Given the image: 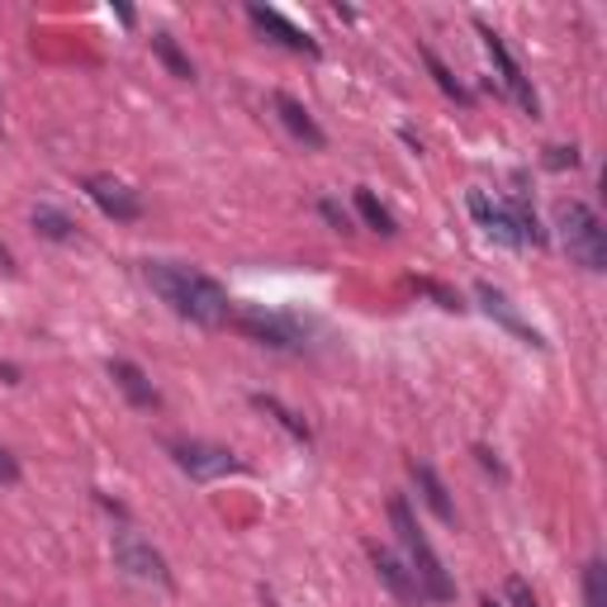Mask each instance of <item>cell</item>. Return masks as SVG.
Listing matches in <instances>:
<instances>
[{
	"label": "cell",
	"instance_id": "obj_1",
	"mask_svg": "<svg viewBox=\"0 0 607 607\" xmlns=\"http://www.w3.org/2000/svg\"><path fill=\"white\" fill-rule=\"evenodd\" d=\"M148 285L171 304V314L190 318V324L219 328L233 318V299L205 271H190V266H176V261H148Z\"/></svg>",
	"mask_w": 607,
	"mask_h": 607
},
{
	"label": "cell",
	"instance_id": "obj_2",
	"mask_svg": "<svg viewBox=\"0 0 607 607\" xmlns=\"http://www.w3.org/2000/svg\"><path fill=\"white\" fill-rule=\"evenodd\" d=\"M470 213H475V223L485 228V233L494 242H504V247H541L546 233H541V223H537V209H531V200L523 190H508V195H489V190H470Z\"/></svg>",
	"mask_w": 607,
	"mask_h": 607
},
{
	"label": "cell",
	"instance_id": "obj_3",
	"mask_svg": "<svg viewBox=\"0 0 607 607\" xmlns=\"http://www.w3.org/2000/svg\"><path fill=\"white\" fill-rule=\"evenodd\" d=\"M389 523H395L399 541H404V550H408V569H414V579H418V588H422V598H432V603H451V598H456V579L446 575L441 556L432 550V541L422 537L418 517H414V508H408L404 498H389Z\"/></svg>",
	"mask_w": 607,
	"mask_h": 607
},
{
	"label": "cell",
	"instance_id": "obj_4",
	"mask_svg": "<svg viewBox=\"0 0 607 607\" xmlns=\"http://www.w3.org/2000/svg\"><path fill=\"white\" fill-rule=\"evenodd\" d=\"M556 228L565 252L575 257L584 271H607V228L584 200H560L556 205Z\"/></svg>",
	"mask_w": 607,
	"mask_h": 607
},
{
	"label": "cell",
	"instance_id": "obj_5",
	"mask_svg": "<svg viewBox=\"0 0 607 607\" xmlns=\"http://www.w3.org/2000/svg\"><path fill=\"white\" fill-rule=\"evenodd\" d=\"M110 550H115V565L119 569H129L133 579H142V584H162V588H171L176 579H171V569H167V560H162V550H157L152 541H142L138 531H115V541H110Z\"/></svg>",
	"mask_w": 607,
	"mask_h": 607
},
{
	"label": "cell",
	"instance_id": "obj_6",
	"mask_svg": "<svg viewBox=\"0 0 607 607\" xmlns=\"http://www.w3.org/2000/svg\"><path fill=\"white\" fill-rule=\"evenodd\" d=\"M479 39H485V52H489V62L498 67V81H504V91L523 105L527 115H541V100H537V91H531V81L523 77V67H517V58L508 52V43L498 39V33L489 29V24H479Z\"/></svg>",
	"mask_w": 607,
	"mask_h": 607
},
{
	"label": "cell",
	"instance_id": "obj_7",
	"mask_svg": "<svg viewBox=\"0 0 607 607\" xmlns=\"http://www.w3.org/2000/svg\"><path fill=\"white\" fill-rule=\"evenodd\" d=\"M228 324H238L252 342H266V347H299L304 342V328H299V318H285V314H266V309H242L233 314Z\"/></svg>",
	"mask_w": 607,
	"mask_h": 607
},
{
	"label": "cell",
	"instance_id": "obj_8",
	"mask_svg": "<svg viewBox=\"0 0 607 607\" xmlns=\"http://www.w3.org/2000/svg\"><path fill=\"white\" fill-rule=\"evenodd\" d=\"M171 456L176 466L195 479H223V475H238V456H228L223 446H205V441H171Z\"/></svg>",
	"mask_w": 607,
	"mask_h": 607
},
{
	"label": "cell",
	"instance_id": "obj_9",
	"mask_svg": "<svg viewBox=\"0 0 607 607\" xmlns=\"http://www.w3.org/2000/svg\"><path fill=\"white\" fill-rule=\"evenodd\" d=\"M86 195L100 205V213H110L119 223H133L142 213V200L123 181H115V176H91V181H86Z\"/></svg>",
	"mask_w": 607,
	"mask_h": 607
},
{
	"label": "cell",
	"instance_id": "obj_10",
	"mask_svg": "<svg viewBox=\"0 0 607 607\" xmlns=\"http://www.w3.org/2000/svg\"><path fill=\"white\" fill-rule=\"evenodd\" d=\"M370 565H375V575H380V584L395 594L404 607H418L422 603V588L414 579V569H408L395 550H380V546H370Z\"/></svg>",
	"mask_w": 607,
	"mask_h": 607
},
{
	"label": "cell",
	"instance_id": "obj_11",
	"mask_svg": "<svg viewBox=\"0 0 607 607\" xmlns=\"http://www.w3.org/2000/svg\"><path fill=\"white\" fill-rule=\"evenodd\" d=\"M247 20H252L257 29H266L271 39L280 43V48H290V52H318V39L309 29H299V24H290L280 10H271V6H247Z\"/></svg>",
	"mask_w": 607,
	"mask_h": 607
},
{
	"label": "cell",
	"instance_id": "obj_12",
	"mask_svg": "<svg viewBox=\"0 0 607 607\" xmlns=\"http://www.w3.org/2000/svg\"><path fill=\"white\" fill-rule=\"evenodd\" d=\"M475 295H479V304H485V314H489V318H498V324H504L508 332H517L527 347H546V342H541V332L531 328V324H523V314L513 309V299H508L504 290H494L489 280H479V285H475Z\"/></svg>",
	"mask_w": 607,
	"mask_h": 607
},
{
	"label": "cell",
	"instance_id": "obj_13",
	"mask_svg": "<svg viewBox=\"0 0 607 607\" xmlns=\"http://www.w3.org/2000/svg\"><path fill=\"white\" fill-rule=\"evenodd\" d=\"M271 110H276V119L285 123V129H290L299 142H309V148H328V133L318 129V119L304 110V105L295 100V96H285V91H276L271 96Z\"/></svg>",
	"mask_w": 607,
	"mask_h": 607
},
{
	"label": "cell",
	"instance_id": "obj_14",
	"mask_svg": "<svg viewBox=\"0 0 607 607\" xmlns=\"http://www.w3.org/2000/svg\"><path fill=\"white\" fill-rule=\"evenodd\" d=\"M110 380L123 389V399L133 408H162V395H157V385L148 380V370L133 366V361H110Z\"/></svg>",
	"mask_w": 607,
	"mask_h": 607
},
{
	"label": "cell",
	"instance_id": "obj_15",
	"mask_svg": "<svg viewBox=\"0 0 607 607\" xmlns=\"http://www.w3.org/2000/svg\"><path fill=\"white\" fill-rule=\"evenodd\" d=\"M408 470H414V485H418V494H422V504L432 508L446 527H456V504H451V498H446L441 475H437L432 466H422V460H414V466H408Z\"/></svg>",
	"mask_w": 607,
	"mask_h": 607
},
{
	"label": "cell",
	"instance_id": "obj_16",
	"mask_svg": "<svg viewBox=\"0 0 607 607\" xmlns=\"http://www.w3.org/2000/svg\"><path fill=\"white\" fill-rule=\"evenodd\" d=\"M252 404L261 408V414H271V418H276V422H280V427H285V432H290L295 441H304V446L314 441V427L304 422L299 414H290V408H285V404H280L276 395H252Z\"/></svg>",
	"mask_w": 607,
	"mask_h": 607
},
{
	"label": "cell",
	"instance_id": "obj_17",
	"mask_svg": "<svg viewBox=\"0 0 607 607\" xmlns=\"http://www.w3.org/2000/svg\"><path fill=\"white\" fill-rule=\"evenodd\" d=\"M356 213H361V219L375 228V233L380 238H395L399 233V223H395V213H389L380 200H375L370 190H356Z\"/></svg>",
	"mask_w": 607,
	"mask_h": 607
},
{
	"label": "cell",
	"instance_id": "obj_18",
	"mask_svg": "<svg viewBox=\"0 0 607 607\" xmlns=\"http://www.w3.org/2000/svg\"><path fill=\"white\" fill-rule=\"evenodd\" d=\"M152 52L167 62V71H171L176 81H195V67H190V58L181 52V43H176L171 33H152Z\"/></svg>",
	"mask_w": 607,
	"mask_h": 607
},
{
	"label": "cell",
	"instance_id": "obj_19",
	"mask_svg": "<svg viewBox=\"0 0 607 607\" xmlns=\"http://www.w3.org/2000/svg\"><path fill=\"white\" fill-rule=\"evenodd\" d=\"M33 228H39L43 238H52V242H71V238H77V223H71L62 209H52V205L33 209Z\"/></svg>",
	"mask_w": 607,
	"mask_h": 607
},
{
	"label": "cell",
	"instance_id": "obj_20",
	"mask_svg": "<svg viewBox=\"0 0 607 607\" xmlns=\"http://www.w3.org/2000/svg\"><path fill=\"white\" fill-rule=\"evenodd\" d=\"M422 62H427V67H432V77H437V86H441V91H446V96H456L460 105H470V91H466V86H460V81L451 77V67H446V62L437 58V52H432V48H422Z\"/></svg>",
	"mask_w": 607,
	"mask_h": 607
},
{
	"label": "cell",
	"instance_id": "obj_21",
	"mask_svg": "<svg viewBox=\"0 0 607 607\" xmlns=\"http://www.w3.org/2000/svg\"><path fill=\"white\" fill-rule=\"evenodd\" d=\"M584 603L588 607H607V569H603V560L584 565Z\"/></svg>",
	"mask_w": 607,
	"mask_h": 607
},
{
	"label": "cell",
	"instance_id": "obj_22",
	"mask_svg": "<svg viewBox=\"0 0 607 607\" xmlns=\"http://www.w3.org/2000/svg\"><path fill=\"white\" fill-rule=\"evenodd\" d=\"M414 290H418V295H427V299H437V309H446V314H460V309H466V304H460V295H456V290H446L441 280H427V276H418V280H414Z\"/></svg>",
	"mask_w": 607,
	"mask_h": 607
},
{
	"label": "cell",
	"instance_id": "obj_23",
	"mask_svg": "<svg viewBox=\"0 0 607 607\" xmlns=\"http://www.w3.org/2000/svg\"><path fill=\"white\" fill-rule=\"evenodd\" d=\"M508 603H513V607H541L537 594H531V584H527L523 575H513V579H508Z\"/></svg>",
	"mask_w": 607,
	"mask_h": 607
},
{
	"label": "cell",
	"instance_id": "obj_24",
	"mask_svg": "<svg viewBox=\"0 0 607 607\" xmlns=\"http://www.w3.org/2000/svg\"><path fill=\"white\" fill-rule=\"evenodd\" d=\"M318 213H324V219L337 228V233H351V219H347V209L337 205V200H324V205H318Z\"/></svg>",
	"mask_w": 607,
	"mask_h": 607
},
{
	"label": "cell",
	"instance_id": "obj_25",
	"mask_svg": "<svg viewBox=\"0 0 607 607\" xmlns=\"http://www.w3.org/2000/svg\"><path fill=\"white\" fill-rule=\"evenodd\" d=\"M546 167H579V148H546Z\"/></svg>",
	"mask_w": 607,
	"mask_h": 607
},
{
	"label": "cell",
	"instance_id": "obj_26",
	"mask_svg": "<svg viewBox=\"0 0 607 607\" xmlns=\"http://www.w3.org/2000/svg\"><path fill=\"white\" fill-rule=\"evenodd\" d=\"M0 485H20V460L0 446Z\"/></svg>",
	"mask_w": 607,
	"mask_h": 607
},
{
	"label": "cell",
	"instance_id": "obj_27",
	"mask_svg": "<svg viewBox=\"0 0 607 607\" xmlns=\"http://www.w3.org/2000/svg\"><path fill=\"white\" fill-rule=\"evenodd\" d=\"M475 456H479V466H485V470H494L498 479L508 475V470H504V466H498V460H494V451H489V446H475Z\"/></svg>",
	"mask_w": 607,
	"mask_h": 607
},
{
	"label": "cell",
	"instance_id": "obj_28",
	"mask_svg": "<svg viewBox=\"0 0 607 607\" xmlns=\"http://www.w3.org/2000/svg\"><path fill=\"white\" fill-rule=\"evenodd\" d=\"M0 271H6V276L14 271V261H10V252H6V247H0Z\"/></svg>",
	"mask_w": 607,
	"mask_h": 607
},
{
	"label": "cell",
	"instance_id": "obj_29",
	"mask_svg": "<svg viewBox=\"0 0 607 607\" xmlns=\"http://www.w3.org/2000/svg\"><path fill=\"white\" fill-rule=\"evenodd\" d=\"M261 603H266V607H280V603H276L271 594H266V588H261Z\"/></svg>",
	"mask_w": 607,
	"mask_h": 607
},
{
	"label": "cell",
	"instance_id": "obj_30",
	"mask_svg": "<svg viewBox=\"0 0 607 607\" xmlns=\"http://www.w3.org/2000/svg\"><path fill=\"white\" fill-rule=\"evenodd\" d=\"M479 607H498V603L494 598H479Z\"/></svg>",
	"mask_w": 607,
	"mask_h": 607
}]
</instances>
